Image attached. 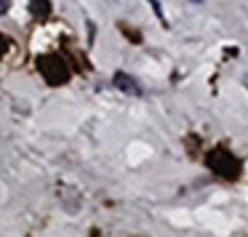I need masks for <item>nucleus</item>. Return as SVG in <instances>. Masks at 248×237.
I'll return each instance as SVG.
<instances>
[{"instance_id":"1","label":"nucleus","mask_w":248,"mask_h":237,"mask_svg":"<svg viewBox=\"0 0 248 237\" xmlns=\"http://www.w3.org/2000/svg\"><path fill=\"white\" fill-rule=\"evenodd\" d=\"M112 86L118 88L120 93H125V96H134V99H141V96H144V88H141V83L136 80L134 75H128V72H115Z\"/></svg>"},{"instance_id":"3","label":"nucleus","mask_w":248,"mask_h":237,"mask_svg":"<svg viewBox=\"0 0 248 237\" xmlns=\"http://www.w3.org/2000/svg\"><path fill=\"white\" fill-rule=\"evenodd\" d=\"M6 11H8V3H3V0H0V16H3Z\"/></svg>"},{"instance_id":"2","label":"nucleus","mask_w":248,"mask_h":237,"mask_svg":"<svg viewBox=\"0 0 248 237\" xmlns=\"http://www.w3.org/2000/svg\"><path fill=\"white\" fill-rule=\"evenodd\" d=\"M30 11L38 14V16H46V14L51 11V3H46V0H32V3H30Z\"/></svg>"}]
</instances>
